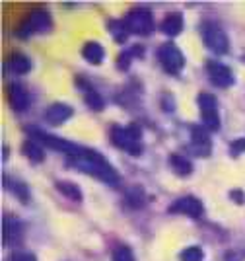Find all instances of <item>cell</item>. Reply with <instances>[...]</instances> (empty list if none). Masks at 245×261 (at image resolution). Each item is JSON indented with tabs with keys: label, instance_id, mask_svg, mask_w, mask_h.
<instances>
[{
	"label": "cell",
	"instance_id": "6da1fadb",
	"mask_svg": "<svg viewBox=\"0 0 245 261\" xmlns=\"http://www.w3.org/2000/svg\"><path fill=\"white\" fill-rule=\"evenodd\" d=\"M70 164L78 170H84L86 174H92L94 177H97V179H101V181H105L109 185L119 184V174L115 172V168H111V164L107 162L101 154L94 152L90 148L82 156L70 158Z\"/></svg>",
	"mask_w": 245,
	"mask_h": 261
},
{
	"label": "cell",
	"instance_id": "7a4b0ae2",
	"mask_svg": "<svg viewBox=\"0 0 245 261\" xmlns=\"http://www.w3.org/2000/svg\"><path fill=\"white\" fill-rule=\"evenodd\" d=\"M109 139L117 148L125 150L130 156H140L142 154V130L137 125H128V127L115 125L109 130Z\"/></svg>",
	"mask_w": 245,
	"mask_h": 261
},
{
	"label": "cell",
	"instance_id": "3957f363",
	"mask_svg": "<svg viewBox=\"0 0 245 261\" xmlns=\"http://www.w3.org/2000/svg\"><path fill=\"white\" fill-rule=\"evenodd\" d=\"M53 28V20L51 14L45 8H33L30 14H25V18L21 20L20 28H18V35L21 37H30V35H37V33H47Z\"/></svg>",
	"mask_w": 245,
	"mask_h": 261
},
{
	"label": "cell",
	"instance_id": "277c9868",
	"mask_svg": "<svg viewBox=\"0 0 245 261\" xmlns=\"http://www.w3.org/2000/svg\"><path fill=\"white\" fill-rule=\"evenodd\" d=\"M30 135H33L37 142H45L47 146H51L55 150H59V152L66 154L68 158H74V156H82V154L88 150L84 146H80V144H74V142L70 141H64V139H59V137H53V135H47V133H43V130H35V129H28Z\"/></svg>",
	"mask_w": 245,
	"mask_h": 261
},
{
	"label": "cell",
	"instance_id": "5b68a950",
	"mask_svg": "<svg viewBox=\"0 0 245 261\" xmlns=\"http://www.w3.org/2000/svg\"><path fill=\"white\" fill-rule=\"evenodd\" d=\"M123 22L127 25L128 33H134V35H150L154 30L152 12L146 8H132Z\"/></svg>",
	"mask_w": 245,
	"mask_h": 261
},
{
	"label": "cell",
	"instance_id": "8992f818",
	"mask_svg": "<svg viewBox=\"0 0 245 261\" xmlns=\"http://www.w3.org/2000/svg\"><path fill=\"white\" fill-rule=\"evenodd\" d=\"M158 61L161 63L164 70L170 74H177L181 72L185 66V57H183L181 49L175 43H164L158 49Z\"/></svg>",
	"mask_w": 245,
	"mask_h": 261
},
{
	"label": "cell",
	"instance_id": "52a82bcc",
	"mask_svg": "<svg viewBox=\"0 0 245 261\" xmlns=\"http://www.w3.org/2000/svg\"><path fill=\"white\" fill-rule=\"evenodd\" d=\"M203 41L210 51H214V53H218V55H226L228 51H230V39H228L226 32L222 30V28L214 25V23L204 25Z\"/></svg>",
	"mask_w": 245,
	"mask_h": 261
},
{
	"label": "cell",
	"instance_id": "ba28073f",
	"mask_svg": "<svg viewBox=\"0 0 245 261\" xmlns=\"http://www.w3.org/2000/svg\"><path fill=\"white\" fill-rule=\"evenodd\" d=\"M199 108H201V115H203V123L208 130L220 129V115H218V103L216 98L210 94H201L199 96Z\"/></svg>",
	"mask_w": 245,
	"mask_h": 261
},
{
	"label": "cell",
	"instance_id": "9c48e42d",
	"mask_svg": "<svg viewBox=\"0 0 245 261\" xmlns=\"http://www.w3.org/2000/svg\"><path fill=\"white\" fill-rule=\"evenodd\" d=\"M170 213H179V215H187L191 218H201L204 213V207L197 197H181L170 207Z\"/></svg>",
	"mask_w": 245,
	"mask_h": 261
},
{
	"label": "cell",
	"instance_id": "30bf717a",
	"mask_svg": "<svg viewBox=\"0 0 245 261\" xmlns=\"http://www.w3.org/2000/svg\"><path fill=\"white\" fill-rule=\"evenodd\" d=\"M206 70H208V76H210L214 86L230 88L232 84H234V72H232L226 65H222V63L210 61V63L206 65Z\"/></svg>",
	"mask_w": 245,
	"mask_h": 261
},
{
	"label": "cell",
	"instance_id": "8fae6325",
	"mask_svg": "<svg viewBox=\"0 0 245 261\" xmlns=\"http://www.w3.org/2000/svg\"><path fill=\"white\" fill-rule=\"evenodd\" d=\"M21 228L20 220L14 217H4V222H2V234H4V244L8 246H16L21 240Z\"/></svg>",
	"mask_w": 245,
	"mask_h": 261
},
{
	"label": "cell",
	"instance_id": "7c38bea8",
	"mask_svg": "<svg viewBox=\"0 0 245 261\" xmlns=\"http://www.w3.org/2000/svg\"><path fill=\"white\" fill-rule=\"evenodd\" d=\"M8 103L16 111H25L30 108V96L21 84H10L8 86Z\"/></svg>",
	"mask_w": 245,
	"mask_h": 261
},
{
	"label": "cell",
	"instance_id": "4fadbf2b",
	"mask_svg": "<svg viewBox=\"0 0 245 261\" xmlns=\"http://www.w3.org/2000/svg\"><path fill=\"white\" fill-rule=\"evenodd\" d=\"M191 141H193V146H195V152L197 154L210 152V137H208V129H206V127L195 125L191 129Z\"/></svg>",
	"mask_w": 245,
	"mask_h": 261
},
{
	"label": "cell",
	"instance_id": "5bb4252c",
	"mask_svg": "<svg viewBox=\"0 0 245 261\" xmlns=\"http://www.w3.org/2000/svg\"><path fill=\"white\" fill-rule=\"evenodd\" d=\"M70 115H72V108L70 106H66V103H53V106L47 108L45 119L51 125H63Z\"/></svg>",
	"mask_w": 245,
	"mask_h": 261
},
{
	"label": "cell",
	"instance_id": "9a60e30c",
	"mask_svg": "<svg viewBox=\"0 0 245 261\" xmlns=\"http://www.w3.org/2000/svg\"><path fill=\"white\" fill-rule=\"evenodd\" d=\"M161 32L166 33V35H170V37H175V35H179L183 32V16L179 12H170L166 18H164V22H161Z\"/></svg>",
	"mask_w": 245,
	"mask_h": 261
},
{
	"label": "cell",
	"instance_id": "2e32d148",
	"mask_svg": "<svg viewBox=\"0 0 245 261\" xmlns=\"http://www.w3.org/2000/svg\"><path fill=\"white\" fill-rule=\"evenodd\" d=\"M6 66H8V70L14 72V74H28V72L32 70V61H30L25 55L14 53L8 57Z\"/></svg>",
	"mask_w": 245,
	"mask_h": 261
},
{
	"label": "cell",
	"instance_id": "e0dca14e",
	"mask_svg": "<svg viewBox=\"0 0 245 261\" xmlns=\"http://www.w3.org/2000/svg\"><path fill=\"white\" fill-rule=\"evenodd\" d=\"M82 57L90 65H99L103 61V57H105V49L99 43H96V41H88L82 47Z\"/></svg>",
	"mask_w": 245,
	"mask_h": 261
},
{
	"label": "cell",
	"instance_id": "ac0fdd59",
	"mask_svg": "<svg viewBox=\"0 0 245 261\" xmlns=\"http://www.w3.org/2000/svg\"><path fill=\"white\" fill-rule=\"evenodd\" d=\"M21 152L25 154V156H28L32 162H43V158H45L43 148L39 146V142H35V141H25V142H23Z\"/></svg>",
	"mask_w": 245,
	"mask_h": 261
},
{
	"label": "cell",
	"instance_id": "d6986e66",
	"mask_svg": "<svg viewBox=\"0 0 245 261\" xmlns=\"http://www.w3.org/2000/svg\"><path fill=\"white\" fill-rule=\"evenodd\" d=\"M171 168L177 172V175H189L193 172V164L189 162V158L185 156H179V154H171Z\"/></svg>",
	"mask_w": 245,
	"mask_h": 261
},
{
	"label": "cell",
	"instance_id": "ffe728a7",
	"mask_svg": "<svg viewBox=\"0 0 245 261\" xmlns=\"http://www.w3.org/2000/svg\"><path fill=\"white\" fill-rule=\"evenodd\" d=\"M57 189L63 193V195H66L68 199H72V201H82V193H80V189H78V185L70 184V181H59L57 184Z\"/></svg>",
	"mask_w": 245,
	"mask_h": 261
},
{
	"label": "cell",
	"instance_id": "44dd1931",
	"mask_svg": "<svg viewBox=\"0 0 245 261\" xmlns=\"http://www.w3.org/2000/svg\"><path fill=\"white\" fill-rule=\"evenodd\" d=\"M109 30H111L113 39L119 41V43H123L128 37V30H127V25H125V22H111L109 23Z\"/></svg>",
	"mask_w": 245,
	"mask_h": 261
},
{
	"label": "cell",
	"instance_id": "7402d4cb",
	"mask_svg": "<svg viewBox=\"0 0 245 261\" xmlns=\"http://www.w3.org/2000/svg\"><path fill=\"white\" fill-rule=\"evenodd\" d=\"M4 185L10 189L12 193H16L20 199L28 201V189H25V185H23V184H20V181H14V179H10V177H8V179L4 177Z\"/></svg>",
	"mask_w": 245,
	"mask_h": 261
},
{
	"label": "cell",
	"instance_id": "603a6c76",
	"mask_svg": "<svg viewBox=\"0 0 245 261\" xmlns=\"http://www.w3.org/2000/svg\"><path fill=\"white\" fill-rule=\"evenodd\" d=\"M179 259L181 261H203V250L199 246H193V248H187L179 253Z\"/></svg>",
	"mask_w": 245,
	"mask_h": 261
},
{
	"label": "cell",
	"instance_id": "cb8c5ba5",
	"mask_svg": "<svg viewBox=\"0 0 245 261\" xmlns=\"http://www.w3.org/2000/svg\"><path fill=\"white\" fill-rule=\"evenodd\" d=\"M111 261H134V255L127 246H119L111 253Z\"/></svg>",
	"mask_w": 245,
	"mask_h": 261
},
{
	"label": "cell",
	"instance_id": "d4e9b609",
	"mask_svg": "<svg viewBox=\"0 0 245 261\" xmlns=\"http://www.w3.org/2000/svg\"><path fill=\"white\" fill-rule=\"evenodd\" d=\"M86 103L90 106L92 109H103V98L97 94V92H94V90H88V94H86Z\"/></svg>",
	"mask_w": 245,
	"mask_h": 261
},
{
	"label": "cell",
	"instance_id": "484cf974",
	"mask_svg": "<svg viewBox=\"0 0 245 261\" xmlns=\"http://www.w3.org/2000/svg\"><path fill=\"white\" fill-rule=\"evenodd\" d=\"M128 199H130V203L134 205V207H140L142 205V191H140V187H134V189H130L128 191Z\"/></svg>",
	"mask_w": 245,
	"mask_h": 261
},
{
	"label": "cell",
	"instance_id": "4316f807",
	"mask_svg": "<svg viewBox=\"0 0 245 261\" xmlns=\"http://www.w3.org/2000/svg\"><path fill=\"white\" fill-rule=\"evenodd\" d=\"M10 261H37V259H35V255L30 253V251H14Z\"/></svg>",
	"mask_w": 245,
	"mask_h": 261
},
{
	"label": "cell",
	"instance_id": "83f0119b",
	"mask_svg": "<svg viewBox=\"0 0 245 261\" xmlns=\"http://www.w3.org/2000/svg\"><path fill=\"white\" fill-rule=\"evenodd\" d=\"M245 152V139H239V141L232 142V154L237 156V154Z\"/></svg>",
	"mask_w": 245,
	"mask_h": 261
},
{
	"label": "cell",
	"instance_id": "f1b7e54d",
	"mask_svg": "<svg viewBox=\"0 0 245 261\" xmlns=\"http://www.w3.org/2000/svg\"><path fill=\"white\" fill-rule=\"evenodd\" d=\"M130 61H132V51H127V53H123L121 57H119V65H121V68H123V70H125V68H128Z\"/></svg>",
	"mask_w": 245,
	"mask_h": 261
}]
</instances>
